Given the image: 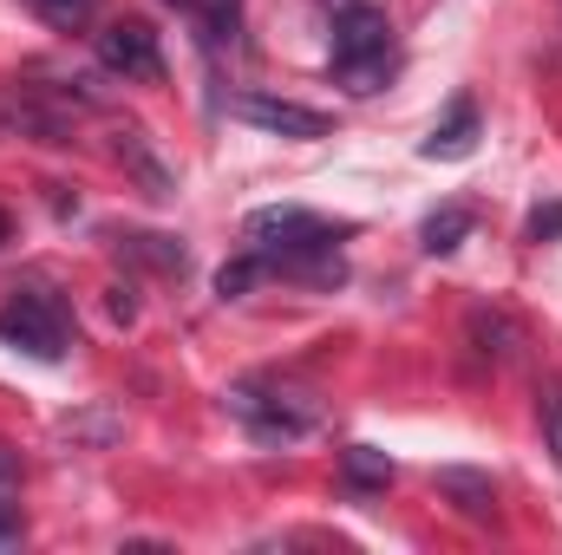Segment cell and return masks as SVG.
<instances>
[{"label":"cell","mask_w":562,"mask_h":555,"mask_svg":"<svg viewBox=\"0 0 562 555\" xmlns=\"http://www.w3.org/2000/svg\"><path fill=\"white\" fill-rule=\"evenodd\" d=\"M99 66H105L112 79L157 86V79H164V46H157V33H150L144 20H112V26L99 33Z\"/></svg>","instance_id":"cell-5"},{"label":"cell","mask_w":562,"mask_h":555,"mask_svg":"<svg viewBox=\"0 0 562 555\" xmlns=\"http://www.w3.org/2000/svg\"><path fill=\"white\" fill-rule=\"evenodd\" d=\"M26 543V523H20V503H0V550H20Z\"/></svg>","instance_id":"cell-20"},{"label":"cell","mask_w":562,"mask_h":555,"mask_svg":"<svg viewBox=\"0 0 562 555\" xmlns=\"http://www.w3.org/2000/svg\"><path fill=\"white\" fill-rule=\"evenodd\" d=\"M164 7H190V0H164Z\"/></svg>","instance_id":"cell-23"},{"label":"cell","mask_w":562,"mask_h":555,"mask_svg":"<svg viewBox=\"0 0 562 555\" xmlns=\"http://www.w3.org/2000/svg\"><path fill=\"white\" fill-rule=\"evenodd\" d=\"M190 13L203 20V39L223 46V39H236V13H243V0H190Z\"/></svg>","instance_id":"cell-14"},{"label":"cell","mask_w":562,"mask_h":555,"mask_svg":"<svg viewBox=\"0 0 562 555\" xmlns=\"http://www.w3.org/2000/svg\"><path fill=\"white\" fill-rule=\"evenodd\" d=\"M7 236H13V223H7V216H0V242H7Z\"/></svg>","instance_id":"cell-22"},{"label":"cell","mask_w":562,"mask_h":555,"mask_svg":"<svg viewBox=\"0 0 562 555\" xmlns=\"http://www.w3.org/2000/svg\"><path fill=\"white\" fill-rule=\"evenodd\" d=\"M477 229V216L464 209V203H445L438 216H425V229H419V242H425V256H451L464 236Z\"/></svg>","instance_id":"cell-12"},{"label":"cell","mask_w":562,"mask_h":555,"mask_svg":"<svg viewBox=\"0 0 562 555\" xmlns=\"http://www.w3.org/2000/svg\"><path fill=\"white\" fill-rule=\"evenodd\" d=\"M249 249L269 262V275H288V281H307V287H340L347 269L334 256V229L294 203H276V209H256L243 223Z\"/></svg>","instance_id":"cell-1"},{"label":"cell","mask_w":562,"mask_h":555,"mask_svg":"<svg viewBox=\"0 0 562 555\" xmlns=\"http://www.w3.org/2000/svg\"><path fill=\"white\" fill-rule=\"evenodd\" d=\"M393 72H400V53H393L386 13L367 7V0L340 7V20H334V86L353 92V99H367V92H380Z\"/></svg>","instance_id":"cell-2"},{"label":"cell","mask_w":562,"mask_h":555,"mask_svg":"<svg viewBox=\"0 0 562 555\" xmlns=\"http://www.w3.org/2000/svg\"><path fill=\"white\" fill-rule=\"evenodd\" d=\"M477 132H484L477 99H451V112L431 125V138L419 144V157H425V163H458V157H471V150H477Z\"/></svg>","instance_id":"cell-7"},{"label":"cell","mask_w":562,"mask_h":555,"mask_svg":"<svg viewBox=\"0 0 562 555\" xmlns=\"http://www.w3.org/2000/svg\"><path fill=\"white\" fill-rule=\"evenodd\" d=\"M0 340H7V347H20V353H33V360H66L72 314H66V301H59V294L26 287V294H13V301L0 307Z\"/></svg>","instance_id":"cell-4"},{"label":"cell","mask_w":562,"mask_h":555,"mask_svg":"<svg viewBox=\"0 0 562 555\" xmlns=\"http://www.w3.org/2000/svg\"><path fill=\"white\" fill-rule=\"evenodd\" d=\"M119 249H125V256H138V262H150V269H164V275H183V269H190L183 242H170V236H125Z\"/></svg>","instance_id":"cell-13"},{"label":"cell","mask_w":562,"mask_h":555,"mask_svg":"<svg viewBox=\"0 0 562 555\" xmlns=\"http://www.w3.org/2000/svg\"><path fill=\"white\" fill-rule=\"evenodd\" d=\"M262 275H269V262L249 249V256H236V262H223V269H216V294H223V301H236V294H249Z\"/></svg>","instance_id":"cell-15"},{"label":"cell","mask_w":562,"mask_h":555,"mask_svg":"<svg viewBox=\"0 0 562 555\" xmlns=\"http://www.w3.org/2000/svg\"><path fill=\"white\" fill-rule=\"evenodd\" d=\"M112 314H119V320H138V301H132V287H112Z\"/></svg>","instance_id":"cell-21"},{"label":"cell","mask_w":562,"mask_h":555,"mask_svg":"<svg viewBox=\"0 0 562 555\" xmlns=\"http://www.w3.org/2000/svg\"><path fill=\"white\" fill-rule=\"evenodd\" d=\"M26 7H33L40 20H53V26H66V33H72V26H86V20H92V7H99V0H26Z\"/></svg>","instance_id":"cell-17"},{"label":"cell","mask_w":562,"mask_h":555,"mask_svg":"<svg viewBox=\"0 0 562 555\" xmlns=\"http://www.w3.org/2000/svg\"><path fill=\"white\" fill-rule=\"evenodd\" d=\"M229 412L243 418V424H249V438H262V444H294V438H307V431H314L321 399H314L301 380L262 373V380L229 386Z\"/></svg>","instance_id":"cell-3"},{"label":"cell","mask_w":562,"mask_h":555,"mask_svg":"<svg viewBox=\"0 0 562 555\" xmlns=\"http://www.w3.org/2000/svg\"><path fill=\"white\" fill-rule=\"evenodd\" d=\"M0 503H20V451L0 438Z\"/></svg>","instance_id":"cell-19"},{"label":"cell","mask_w":562,"mask_h":555,"mask_svg":"<svg viewBox=\"0 0 562 555\" xmlns=\"http://www.w3.org/2000/svg\"><path fill=\"white\" fill-rule=\"evenodd\" d=\"M524 236H530V242H557V236H562V203H543V209H530Z\"/></svg>","instance_id":"cell-18"},{"label":"cell","mask_w":562,"mask_h":555,"mask_svg":"<svg viewBox=\"0 0 562 555\" xmlns=\"http://www.w3.org/2000/svg\"><path fill=\"white\" fill-rule=\"evenodd\" d=\"M340 477H347V490H386L393 484V457L386 451H373V444H353V451H340Z\"/></svg>","instance_id":"cell-11"},{"label":"cell","mask_w":562,"mask_h":555,"mask_svg":"<svg viewBox=\"0 0 562 555\" xmlns=\"http://www.w3.org/2000/svg\"><path fill=\"white\" fill-rule=\"evenodd\" d=\"M438 497H445L458 517H471V523H491V517H497V484H491L484 471H471V464H445V471H438Z\"/></svg>","instance_id":"cell-9"},{"label":"cell","mask_w":562,"mask_h":555,"mask_svg":"<svg viewBox=\"0 0 562 555\" xmlns=\"http://www.w3.org/2000/svg\"><path fill=\"white\" fill-rule=\"evenodd\" d=\"M229 118L269 132V138H327L334 118L314 112V105H294V99H276V92H236L229 99Z\"/></svg>","instance_id":"cell-6"},{"label":"cell","mask_w":562,"mask_h":555,"mask_svg":"<svg viewBox=\"0 0 562 555\" xmlns=\"http://www.w3.org/2000/svg\"><path fill=\"white\" fill-rule=\"evenodd\" d=\"M112 157H119V163H125V170L138 177L150 203H170V196H177V170H170V163H164V157L150 150V138H144L138 125H125V132L112 138Z\"/></svg>","instance_id":"cell-8"},{"label":"cell","mask_w":562,"mask_h":555,"mask_svg":"<svg viewBox=\"0 0 562 555\" xmlns=\"http://www.w3.org/2000/svg\"><path fill=\"white\" fill-rule=\"evenodd\" d=\"M471 347H477L484 360H510V353L524 347V327H517L504 307H471Z\"/></svg>","instance_id":"cell-10"},{"label":"cell","mask_w":562,"mask_h":555,"mask_svg":"<svg viewBox=\"0 0 562 555\" xmlns=\"http://www.w3.org/2000/svg\"><path fill=\"white\" fill-rule=\"evenodd\" d=\"M537 418H543V444H550V457L562 464V380H543V386H537Z\"/></svg>","instance_id":"cell-16"}]
</instances>
